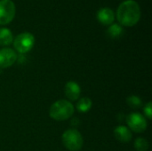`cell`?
<instances>
[{
	"instance_id": "cell-3",
	"label": "cell",
	"mask_w": 152,
	"mask_h": 151,
	"mask_svg": "<svg viewBox=\"0 0 152 151\" xmlns=\"http://www.w3.org/2000/svg\"><path fill=\"white\" fill-rule=\"evenodd\" d=\"M64 147L69 151H79L84 144L82 134L77 129H68L61 135Z\"/></svg>"
},
{
	"instance_id": "cell-10",
	"label": "cell",
	"mask_w": 152,
	"mask_h": 151,
	"mask_svg": "<svg viewBox=\"0 0 152 151\" xmlns=\"http://www.w3.org/2000/svg\"><path fill=\"white\" fill-rule=\"evenodd\" d=\"M115 138L123 143H127L132 140V132L131 130L125 125H118L114 129Z\"/></svg>"
},
{
	"instance_id": "cell-1",
	"label": "cell",
	"mask_w": 152,
	"mask_h": 151,
	"mask_svg": "<svg viewBox=\"0 0 152 151\" xmlns=\"http://www.w3.org/2000/svg\"><path fill=\"white\" fill-rule=\"evenodd\" d=\"M141 18V8L134 0H126L121 3L117 11L118 22L126 27H133Z\"/></svg>"
},
{
	"instance_id": "cell-9",
	"label": "cell",
	"mask_w": 152,
	"mask_h": 151,
	"mask_svg": "<svg viewBox=\"0 0 152 151\" xmlns=\"http://www.w3.org/2000/svg\"><path fill=\"white\" fill-rule=\"evenodd\" d=\"M97 19L100 21V23L105 25V26H110L113 23L115 20V13L112 9L104 7L101 8L97 12Z\"/></svg>"
},
{
	"instance_id": "cell-11",
	"label": "cell",
	"mask_w": 152,
	"mask_h": 151,
	"mask_svg": "<svg viewBox=\"0 0 152 151\" xmlns=\"http://www.w3.org/2000/svg\"><path fill=\"white\" fill-rule=\"evenodd\" d=\"M13 42L12 33L9 28H0V45L7 46Z\"/></svg>"
},
{
	"instance_id": "cell-2",
	"label": "cell",
	"mask_w": 152,
	"mask_h": 151,
	"mask_svg": "<svg viewBox=\"0 0 152 151\" xmlns=\"http://www.w3.org/2000/svg\"><path fill=\"white\" fill-rule=\"evenodd\" d=\"M74 114L73 104L66 100H60L52 104L49 109L50 117L55 121H65Z\"/></svg>"
},
{
	"instance_id": "cell-7",
	"label": "cell",
	"mask_w": 152,
	"mask_h": 151,
	"mask_svg": "<svg viewBox=\"0 0 152 151\" xmlns=\"http://www.w3.org/2000/svg\"><path fill=\"white\" fill-rule=\"evenodd\" d=\"M17 61V53L11 48L0 49V68L7 69L14 64Z\"/></svg>"
},
{
	"instance_id": "cell-15",
	"label": "cell",
	"mask_w": 152,
	"mask_h": 151,
	"mask_svg": "<svg viewBox=\"0 0 152 151\" xmlns=\"http://www.w3.org/2000/svg\"><path fill=\"white\" fill-rule=\"evenodd\" d=\"M149 147V142L144 138H137L134 142V149L137 151H147Z\"/></svg>"
},
{
	"instance_id": "cell-4",
	"label": "cell",
	"mask_w": 152,
	"mask_h": 151,
	"mask_svg": "<svg viewBox=\"0 0 152 151\" xmlns=\"http://www.w3.org/2000/svg\"><path fill=\"white\" fill-rule=\"evenodd\" d=\"M35 44V37L29 32H22L13 39V46L20 53H26L29 52Z\"/></svg>"
},
{
	"instance_id": "cell-14",
	"label": "cell",
	"mask_w": 152,
	"mask_h": 151,
	"mask_svg": "<svg viewBox=\"0 0 152 151\" xmlns=\"http://www.w3.org/2000/svg\"><path fill=\"white\" fill-rule=\"evenodd\" d=\"M126 103L132 109H140L142 106V101L136 95H130L126 98Z\"/></svg>"
},
{
	"instance_id": "cell-12",
	"label": "cell",
	"mask_w": 152,
	"mask_h": 151,
	"mask_svg": "<svg viewBox=\"0 0 152 151\" xmlns=\"http://www.w3.org/2000/svg\"><path fill=\"white\" fill-rule=\"evenodd\" d=\"M92 106H93L92 100L88 97H83L81 99H78L77 105H76V108L79 112L86 113L91 109Z\"/></svg>"
},
{
	"instance_id": "cell-5",
	"label": "cell",
	"mask_w": 152,
	"mask_h": 151,
	"mask_svg": "<svg viewBox=\"0 0 152 151\" xmlns=\"http://www.w3.org/2000/svg\"><path fill=\"white\" fill-rule=\"evenodd\" d=\"M126 124L128 128L135 133H143L148 126L147 120L141 113L134 112L126 117Z\"/></svg>"
},
{
	"instance_id": "cell-8",
	"label": "cell",
	"mask_w": 152,
	"mask_h": 151,
	"mask_svg": "<svg viewBox=\"0 0 152 151\" xmlns=\"http://www.w3.org/2000/svg\"><path fill=\"white\" fill-rule=\"evenodd\" d=\"M64 93L66 97L69 101H77L80 98V93H81V88L77 82L74 81H69L65 85L64 88Z\"/></svg>"
},
{
	"instance_id": "cell-16",
	"label": "cell",
	"mask_w": 152,
	"mask_h": 151,
	"mask_svg": "<svg viewBox=\"0 0 152 151\" xmlns=\"http://www.w3.org/2000/svg\"><path fill=\"white\" fill-rule=\"evenodd\" d=\"M143 111H144V114H145V117L148 118V119H151L152 118V103L151 101H149L145 106H144V109H143Z\"/></svg>"
},
{
	"instance_id": "cell-13",
	"label": "cell",
	"mask_w": 152,
	"mask_h": 151,
	"mask_svg": "<svg viewBox=\"0 0 152 151\" xmlns=\"http://www.w3.org/2000/svg\"><path fill=\"white\" fill-rule=\"evenodd\" d=\"M123 32H124V30H123V28L121 27V25L117 24V23H112L111 25H110V27L107 29V33L111 38L119 37L120 36H122Z\"/></svg>"
},
{
	"instance_id": "cell-6",
	"label": "cell",
	"mask_w": 152,
	"mask_h": 151,
	"mask_svg": "<svg viewBox=\"0 0 152 151\" xmlns=\"http://www.w3.org/2000/svg\"><path fill=\"white\" fill-rule=\"evenodd\" d=\"M15 4L12 0H0V25L10 23L15 16Z\"/></svg>"
}]
</instances>
